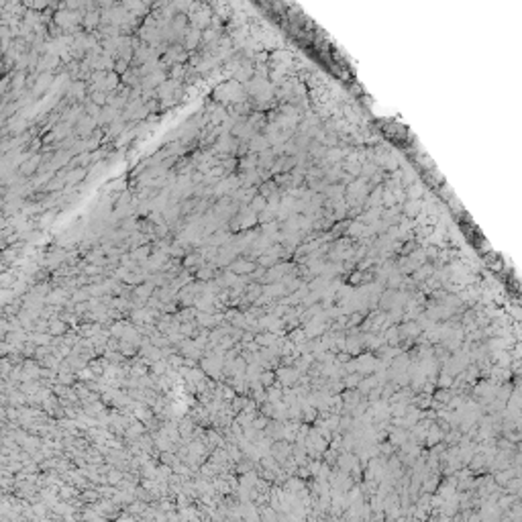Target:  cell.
<instances>
[{
  "label": "cell",
  "mask_w": 522,
  "mask_h": 522,
  "mask_svg": "<svg viewBox=\"0 0 522 522\" xmlns=\"http://www.w3.org/2000/svg\"><path fill=\"white\" fill-rule=\"evenodd\" d=\"M212 98L216 104L220 106H231V104H241V102H247L249 100V94L245 90L243 84H239L237 80L233 82H222L220 86L214 88L212 92Z\"/></svg>",
  "instance_id": "6da1fadb"
},
{
  "label": "cell",
  "mask_w": 522,
  "mask_h": 522,
  "mask_svg": "<svg viewBox=\"0 0 522 522\" xmlns=\"http://www.w3.org/2000/svg\"><path fill=\"white\" fill-rule=\"evenodd\" d=\"M59 178H63V182H66V186H76V184H80L84 178H88V170L86 168H76V170H63V172H59L57 174Z\"/></svg>",
  "instance_id": "7a4b0ae2"
},
{
  "label": "cell",
  "mask_w": 522,
  "mask_h": 522,
  "mask_svg": "<svg viewBox=\"0 0 522 522\" xmlns=\"http://www.w3.org/2000/svg\"><path fill=\"white\" fill-rule=\"evenodd\" d=\"M41 161H43V153H37L33 157H29L21 168H19V176L23 178H31L33 174H37L41 170Z\"/></svg>",
  "instance_id": "3957f363"
},
{
  "label": "cell",
  "mask_w": 522,
  "mask_h": 522,
  "mask_svg": "<svg viewBox=\"0 0 522 522\" xmlns=\"http://www.w3.org/2000/svg\"><path fill=\"white\" fill-rule=\"evenodd\" d=\"M182 45L186 47V51L194 53V49H196L198 45H202V31L190 25V29H188V33H186V37H184V43H182Z\"/></svg>",
  "instance_id": "277c9868"
},
{
  "label": "cell",
  "mask_w": 522,
  "mask_h": 522,
  "mask_svg": "<svg viewBox=\"0 0 522 522\" xmlns=\"http://www.w3.org/2000/svg\"><path fill=\"white\" fill-rule=\"evenodd\" d=\"M257 268H259L257 261H251V259H237V261H233V264H231L229 270L237 276V274H253Z\"/></svg>",
  "instance_id": "5b68a950"
},
{
  "label": "cell",
  "mask_w": 522,
  "mask_h": 522,
  "mask_svg": "<svg viewBox=\"0 0 522 522\" xmlns=\"http://www.w3.org/2000/svg\"><path fill=\"white\" fill-rule=\"evenodd\" d=\"M270 147H272V143L268 141V137H266V135H261V133H257V135L249 141V149H251V153H257V155L270 151Z\"/></svg>",
  "instance_id": "8992f818"
},
{
  "label": "cell",
  "mask_w": 522,
  "mask_h": 522,
  "mask_svg": "<svg viewBox=\"0 0 522 522\" xmlns=\"http://www.w3.org/2000/svg\"><path fill=\"white\" fill-rule=\"evenodd\" d=\"M53 80H55L53 72H43V74H39V76H37V82H35V88H33V96H39V94H43L45 90H49V86H51Z\"/></svg>",
  "instance_id": "52a82bcc"
},
{
  "label": "cell",
  "mask_w": 522,
  "mask_h": 522,
  "mask_svg": "<svg viewBox=\"0 0 522 522\" xmlns=\"http://www.w3.org/2000/svg\"><path fill=\"white\" fill-rule=\"evenodd\" d=\"M120 116H122V112L116 110L114 106H104V108H102V114H100V126H108V124H112L114 120H118Z\"/></svg>",
  "instance_id": "ba28073f"
},
{
  "label": "cell",
  "mask_w": 522,
  "mask_h": 522,
  "mask_svg": "<svg viewBox=\"0 0 522 522\" xmlns=\"http://www.w3.org/2000/svg\"><path fill=\"white\" fill-rule=\"evenodd\" d=\"M253 170H259V155L257 153H249L245 155L243 159H239V172H253Z\"/></svg>",
  "instance_id": "9c48e42d"
},
{
  "label": "cell",
  "mask_w": 522,
  "mask_h": 522,
  "mask_svg": "<svg viewBox=\"0 0 522 522\" xmlns=\"http://www.w3.org/2000/svg\"><path fill=\"white\" fill-rule=\"evenodd\" d=\"M102 23V15H100V11H92V13H86V17H84V29H88V31H98V25Z\"/></svg>",
  "instance_id": "30bf717a"
},
{
  "label": "cell",
  "mask_w": 522,
  "mask_h": 522,
  "mask_svg": "<svg viewBox=\"0 0 522 522\" xmlns=\"http://www.w3.org/2000/svg\"><path fill=\"white\" fill-rule=\"evenodd\" d=\"M249 206H251V210H253L255 214H261V212H264V210L268 208V198H264L261 194H257Z\"/></svg>",
  "instance_id": "8fae6325"
},
{
  "label": "cell",
  "mask_w": 522,
  "mask_h": 522,
  "mask_svg": "<svg viewBox=\"0 0 522 522\" xmlns=\"http://www.w3.org/2000/svg\"><path fill=\"white\" fill-rule=\"evenodd\" d=\"M90 100H92L94 104H98L100 108L108 106V94H106V92H94V94H90Z\"/></svg>",
  "instance_id": "7c38bea8"
},
{
  "label": "cell",
  "mask_w": 522,
  "mask_h": 522,
  "mask_svg": "<svg viewBox=\"0 0 522 522\" xmlns=\"http://www.w3.org/2000/svg\"><path fill=\"white\" fill-rule=\"evenodd\" d=\"M128 66H130L128 61H124V59H116V61H114V72H116V74L122 78V76H124V74L130 70Z\"/></svg>",
  "instance_id": "4fadbf2b"
},
{
  "label": "cell",
  "mask_w": 522,
  "mask_h": 522,
  "mask_svg": "<svg viewBox=\"0 0 522 522\" xmlns=\"http://www.w3.org/2000/svg\"><path fill=\"white\" fill-rule=\"evenodd\" d=\"M55 214H57V210H55V208H51V210H45V212L41 214L39 222H41V224H47V222H51V220L55 218Z\"/></svg>",
  "instance_id": "5bb4252c"
},
{
  "label": "cell",
  "mask_w": 522,
  "mask_h": 522,
  "mask_svg": "<svg viewBox=\"0 0 522 522\" xmlns=\"http://www.w3.org/2000/svg\"><path fill=\"white\" fill-rule=\"evenodd\" d=\"M210 270H212V266H208V268H202V270H198V272H196V278H200V280H208V278L212 276V272H210Z\"/></svg>",
  "instance_id": "9a60e30c"
}]
</instances>
